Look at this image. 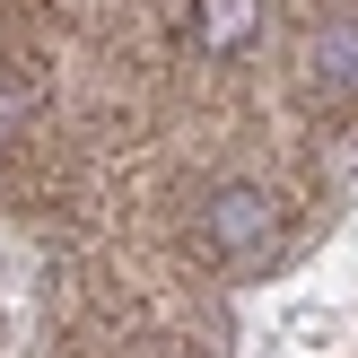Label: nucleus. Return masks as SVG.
Returning <instances> with one entry per match:
<instances>
[{
    "mask_svg": "<svg viewBox=\"0 0 358 358\" xmlns=\"http://www.w3.org/2000/svg\"><path fill=\"white\" fill-rule=\"evenodd\" d=\"M201 227H210V245H219L227 262H254L262 245H271V192L262 184H219L210 210H201Z\"/></svg>",
    "mask_w": 358,
    "mask_h": 358,
    "instance_id": "nucleus-1",
    "label": "nucleus"
},
{
    "mask_svg": "<svg viewBox=\"0 0 358 358\" xmlns=\"http://www.w3.org/2000/svg\"><path fill=\"white\" fill-rule=\"evenodd\" d=\"M254 35H262V0H192V44H201L210 62L245 52Z\"/></svg>",
    "mask_w": 358,
    "mask_h": 358,
    "instance_id": "nucleus-2",
    "label": "nucleus"
}]
</instances>
